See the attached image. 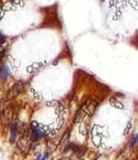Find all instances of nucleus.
<instances>
[{
	"label": "nucleus",
	"instance_id": "3",
	"mask_svg": "<svg viewBox=\"0 0 138 160\" xmlns=\"http://www.w3.org/2000/svg\"><path fill=\"white\" fill-rule=\"evenodd\" d=\"M18 132V124L17 123H12L11 129H10V142L15 143L16 142V136Z\"/></svg>",
	"mask_w": 138,
	"mask_h": 160
},
{
	"label": "nucleus",
	"instance_id": "6",
	"mask_svg": "<svg viewBox=\"0 0 138 160\" xmlns=\"http://www.w3.org/2000/svg\"><path fill=\"white\" fill-rule=\"evenodd\" d=\"M95 160H105V158H104V157H98L97 159H95Z\"/></svg>",
	"mask_w": 138,
	"mask_h": 160
},
{
	"label": "nucleus",
	"instance_id": "2",
	"mask_svg": "<svg viewBox=\"0 0 138 160\" xmlns=\"http://www.w3.org/2000/svg\"><path fill=\"white\" fill-rule=\"evenodd\" d=\"M65 151H74L77 156H84L86 153V148L84 146H80V145H75V143H69L68 146L65 148Z\"/></svg>",
	"mask_w": 138,
	"mask_h": 160
},
{
	"label": "nucleus",
	"instance_id": "5",
	"mask_svg": "<svg viewBox=\"0 0 138 160\" xmlns=\"http://www.w3.org/2000/svg\"><path fill=\"white\" fill-rule=\"evenodd\" d=\"M48 153H49V152H47L45 156H41V155H40V156H38V158H37V160H45V159L47 158V157H48Z\"/></svg>",
	"mask_w": 138,
	"mask_h": 160
},
{
	"label": "nucleus",
	"instance_id": "7",
	"mask_svg": "<svg viewBox=\"0 0 138 160\" xmlns=\"http://www.w3.org/2000/svg\"><path fill=\"white\" fill-rule=\"evenodd\" d=\"M60 160H69V159H68V158H61Z\"/></svg>",
	"mask_w": 138,
	"mask_h": 160
},
{
	"label": "nucleus",
	"instance_id": "4",
	"mask_svg": "<svg viewBox=\"0 0 138 160\" xmlns=\"http://www.w3.org/2000/svg\"><path fill=\"white\" fill-rule=\"evenodd\" d=\"M137 142H138V133L136 134V136H135V137L133 138V140L130 141V145H129V149L131 150V149L135 147V145H136Z\"/></svg>",
	"mask_w": 138,
	"mask_h": 160
},
{
	"label": "nucleus",
	"instance_id": "1",
	"mask_svg": "<svg viewBox=\"0 0 138 160\" xmlns=\"http://www.w3.org/2000/svg\"><path fill=\"white\" fill-rule=\"evenodd\" d=\"M23 91V82H17L10 87V90L8 92V99L16 97L17 95H19Z\"/></svg>",
	"mask_w": 138,
	"mask_h": 160
}]
</instances>
